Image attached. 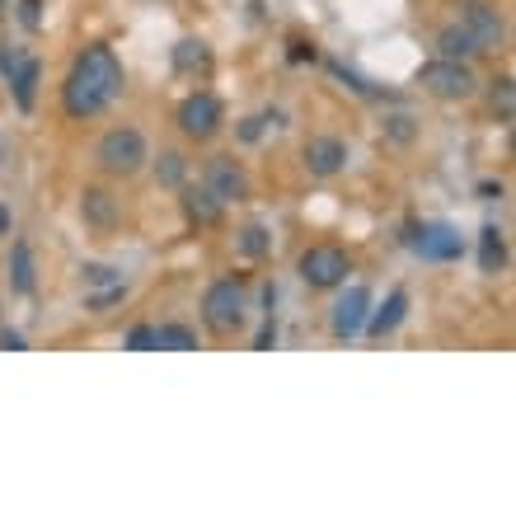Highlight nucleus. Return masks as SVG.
Listing matches in <instances>:
<instances>
[{"label": "nucleus", "mask_w": 516, "mask_h": 516, "mask_svg": "<svg viewBox=\"0 0 516 516\" xmlns=\"http://www.w3.org/2000/svg\"><path fill=\"white\" fill-rule=\"evenodd\" d=\"M244 310H249V296H244V282H235V277H221V282H212L207 287V296H202V319H207V329L221 338L240 334L244 329Z\"/></svg>", "instance_id": "nucleus-3"}, {"label": "nucleus", "mask_w": 516, "mask_h": 516, "mask_svg": "<svg viewBox=\"0 0 516 516\" xmlns=\"http://www.w3.org/2000/svg\"><path fill=\"white\" fill-rule=\"evenodd\" d=\"M296 273H301L305 287L334 291V287L348 282L352 258H348V249H338V244H310V249L301 254V263H296Z\"/></svg>", "instance_id": "nucleus-5"}, {"label": "nucleus", "mask_w": 516, "mask_h": 516, "mask_svg": "<svg viewBox=\"0 0 516 516\" xmlns=\"http://www.w3.org/2000/svg\"><path fill=\"white\" fill-rule=\"evenodd\" d=\"M174 71H183V76H202V71H212V52H207V43L183 38V43L174 47Z\"/></svg>", "instance_id": "nucleus-17"}, {"label": "nucleus", "mask_w": 516, "mask_h": 516, "mask_svg": "<svg viewBox=\"0 0 516 516\" xmlns=\"http://www.w3.org/2000/svg\"><path fill=\"white\" fill-rule=\"evenodd\" d=\"M0 348H10V352H24V338H19V334H0Z\"/></svg>", "instance_id": "nucleus-31"}, {"label": "nucleus", "mask_w": 516, "mask_h": 516, "mask_svg": "<svg viewBox=\"0 0 516 516\" xmlns=\"http://www.w3.org/2000/svg\"><path fill=\"white\" fill-rule=\"evenodd\" d=\"M287 57L296 61V66H301V61H315V43H291Z\"/></svg>", "instance_id": "nucleus-30"}, {"label": "nucleus", "mask_w": 516, "mask_h": 516, "mask_svg": "<svg viewBox=\"0 0 516 516\" xmlns=\"http://www.w3.org/2000/svg\"><path fill=\"white\" fill-rule=\"evenodd\" d=\"M366 310H371V291H366V287H352L348 296L334 305V319H329V324H334V338H343V343H348V338L362 334Z\"/></svg>", "instance_id": "nucleus-12"}, {"label": "nucleus", "mask_w": 516, "mask_h": 516, "mask_svg": "<svg viewBox=\"0 0 516 516\" xmlns=\"http://www.w3.org/2000/svg\"><path fill=\"white\" fill-rule=\"evenodd\" d=\"M122 94V61L118 52L108 43H94L85 47L76 61H71V71H66V85H61V108H66V118H99L113 99Z\"/></svg>", "instance_id": "nucleus-1"}, {"label": "nucleus", "mask_w": 516, "mask_h": 516, "mask_svg": "<svg viewBox=\"0 0 516 516\" xmlns=\"http://www.w3.org/2000/svg\"><path fill=\"white\" fill-rule=\"evenodd\" d=\"M127 348H132V352H151L155 348V324H137V329L127 334Z\"/></svg>", "instance_id": "nucleus-28"}, {"label": "nucleus", "mask_w": 516, "mask_h": 516, "mask_svg": "<svg viewBox=\"0 0 516 516\" xmlns=\"http://www.w3.org/2000/svg\"><path fill=\"white\" fill-rule=\"evenodd\" d=\"M207 188H212V198L216 202H244L249 198V174H244L240 169V160H235V155H212V160H207Z\"/></svg>", "instance_id": "nucleus-7"}, {"label": "nucleus", "mask_w": 516, "mask_h": 516, "mask_svg": "<svg viewBox=\"0 0 516 516\" xmlns=\"http://www.w3.org/2000/svg\"><path fill=\"white\" fill-rule=\"evenodd\" d=\"M94 160H99V169H104V174H113V179H132V174H141V169H146L151 146H146V137H141L137 127H113V132H104V141H99Z\"/></svg>", "instance_id": "nucleus-2"}, {"label": "nucleus", "mask_w": 516, "mask_h": 516, "mask_svg": "<svg viewBox=\"0 0 516 516\" xmlns=\"http://www.w3.org/2000/svg\"><path fill=\"white\" fill-rule=\"evenodd\" d=\"M118 301H127V282H108V287H90V291H85V310H94V315L113 310Z\"/></svg>", "instance_id": "nucleus-21"}, {"label": "nucleus", "mask_w": 516, "mask_h": 516, "mask_svg": "<svg viewBox=\"0 0 516 516\" xmlns=\"http://www.w3.org/2000/svg\"><path fill=\"white\" fill-rule=\"evenodd\" d=\"M10 277H15L19 296H29L33 291V249L24 240H15V249H10Z\"/></svg>", "instance_id": "nucleus-19"}, {"label": "nucleus", "mask_w": 516, "mask_h": 516, "mask_svg": "<svg viewBox=\"0 0 516 516\" xmlns=\"http://www.w3.org/2000/svg\"><path fill=\"white\" fill-rule=\"evenodd\" d=\"M437 52L451 61H470V57H479L484 47L474 43V33L465 29V24H446V29L437 33Z\"/></svg>", "instance_id": "nucleus-15"}, {"label": "nucleus", "mask_w": 516, "mask_h": 516, "mask_svg": "<svg viewBox=\"0 0 516 516\" xmlns=\"http://www.w3.org/2000/svg\"><path fill=\"white\" fill-rule=\"evenodd\" d=\"M268 122H282V113H258V118H244L240 122V141H258Z\"/></svg>", "instance_id": "nucleus-27"}, {"label": "nucleus", "mask_w": 516, "mask_h": 516, "mask_svg": "<svg viewBox=\"0 0 516 516\" xmlns=\"http://www.w3.org/2000/svg\"><path fill=\"white\" fill-rule=\"evenodd\" d=\"M493 113H498L502 122H512V76L493 80Z\"/></svg>", "instance_id": "nucleus-25"}, {"label": "nucleus", "mask_w": 516, "mask_h": 516, "mask_svg": "<svg viewBox=\"0 0 516 516\" xmlns=\"http://www.w3.org/2000/svg\"><path fill=\"white\" fill-rule=\"evenodd\" d=\"M385 137L399 141V146H409V141L418 137V122H413L409 113H395V118H385Z\"/></svg>", "instance_id": "nucleus-24"}, {"label": "nucleus", "mask_w": 516, "mask_h": 516, "mask_svg": "<svg viewBox=\"0 0 516 516\" xmlns=\"http://www.w3.org/2000/svg\"><path fill=\"white\" fill-rule=\"evenodd\" d=\"M179 202H183L188 226H216L221 212H226V202H216L207 183H179Z\"/></svg>", "instance_id": "nucleus-11"}, {"label": "nucleus", "mask_w": 516, "mask_h": 516, "mask_svg": "<svg viewBox=\"0 0 516 516\" xmlns=\"http://www.w3.org/2000/svg\"><path fill=\"white\" fill-rule=\"evenodd\" d=\"M19 19H24V29H38L43 24V0H19Z\"/></svg>", "instance_id": "nucleus-29"}, {"label": "nucleus", "mask_w": 516, "mask_h": 516, "mask_svg": "<svg viewBox=\"0 0 516 516\" xmlns=\"http://www.w3.org/2000/svg\"><path fill=\"white\" fill-rule=\"evenodd\" d=\"M479 268L484 273H502L507 268V244H502L498 226H484V235H479Z\"/></svg>", "instance_id": "nucleus-18"}, {"label": "nucleus", "mask_w": 516, "mask_h": 516, "mask_svg": "<svg viewBox=\"0 0 516 516\" xmlns=\"http://www.w3.org/2000/svg\"><path fill=\"white\" fill-rule=\"evenodd\" d=\"M301 155H305V169H310L315 179H334L338 169L348 165V146L338 137H310Z\"/></svg>", "instance_id": "nucleus-9"}, {"label": "nucleus", "mask_w": 516, "mask_h": 516, "mask_svg": "<svg viewBox=\"0 0 516 516\" xmlns=\"http://www.w3.org/2000/svg\"><path fill=\"white\" fill-rule=\"evenodd\" d=\"M240 254L244 258H268L273 254V235H268V226H244L240 230Z\"/></svg>", "instance_id": "nucleus-23"}, {"label": "nucleus", "mask_w": 516, "mask_h": 516, "mask_svg": "<svg viewBox=\"0 0 516 516\" xmlns=\"http://www.w3.org/2000/svg\"><path fill=\"white\" fill-rule=\"evenodd\" d=\"M404 310H409V296H404V291H390V296H385V305H380V310H366V324H362V334H371V338H385V334H395L399 324H404Z\"/></svg>", "instance_id": "nucleus-14"}, {"label": "nucleus", "mask_w": 516, "mask_h": 516, "mask_svg": "<svg viewBox=\"0 0 516 516\" xmlns=\"http://www.w3.org/2000/svg\"><path fill=\"white\" fill-rule=\"evenodd\" d=\"M460 24L474 33V43H479V47H498L502 38H507L502 15L493 10V5H484V0H465V15H460Z\"/></svg>", "instance_id": "nucleus-10"}, {"label": "nucleus", "mask_w": 516, "mask_h": 516, "mask_svg": "<svg viewBox=\"0 0 516 516\" xmlns=\"http://www.w3.org/2000/svg\"><path fill=\"white\" fill-rule=\"evenodd\" d=\"M155 179L165 183V188H179V183L188 179V160H183L179 151H160V160H155Z\"/></svg>", "instance_id": "nucleus-22"}, {"label": "nucleus", "mask_w": 516, "mask_h": 516, "mask_svg": "<svg viewBox=\"0 0 516 516\" xmlns=\"http://www.w3.org/2000/svg\"><path fill=\"white\" fill-rule=\"evenodd\" d=\"M0 235H10V212L0 207Z\"/></svg>", "instance_id": "nucleus-32"}, {"label": "nucleus", "mask_w": 516, "mask_h": 516, "mask_svg": "<svg viewBox=\"0 0 516 516\" xmlns=\"http://www.w3.org/2000/svg\"><path fill=\"white\" fill-rule=\"evenodd\" d=\"M409 244L418 249V258H427V263H456V258L465 254V240H460V230H451V226L413 230Z\"/></svg>", "instance_id": "nucleus-8"}, {"label": "nucleus", "mask_w": 516, "mask_h": 516, "mask_svg": "<svg viewBox=\"0 0 516 516\" xmlns=\"http://www.w3.org/2000/svg\"><path fill=\"white\" fill-rule=\"evenodd\" d=\"M80 216L90 230H113L118 226V198L108 188H85L80 193Z\"/></svg>", "instance_id": "nucleus-13"}, {"label": "nucleus", "mask_w": 516, "mask_h": 516, "mask_svg": "<svg viewBox=\"0 0 516 516\" xmlns=\"http://www.w3.org/2000/svg\"><path fill=\"white\" fill-rule=\"evenodd\" d=\"M155 348L193 352L198 348V334H193V329H183V324H155Z\"/></svg>", "instance_id": "nucleus-20"}, {"label": "nucleus", "mask_w": 516, "mask_h": 516, "mask_svg": "<svg viewBox=\"0 0 516 516\" xmlns=\"http://www.w3.org/2000/svg\"><path fill=\"white\" fill-rule=\"evenodd\" d=\"M0 5H5V0H0ZM0 15H5V10H0Z\"/></svg>", "instance_id": "nucleus-33"}, {"label": "nucleus", "mask_w": 516, "mask_h": 516, "mask_svg": "<svg viewBox=\"0 0 516 516\" xmlns=\"http://www.w3.org/2000/svg\"><path fill=\"white\" fill-rule=\"evenodd\" d=\"M418 85H423L432 99H446V104H460V99H470L479 90V76L470 71V61H451V57H437L427 61L423 71H418Z\"/></svg>", "instance_id": "nucleus-4"}, {"label": "nucleus", "mask_w": 516, "mask_h": 516, "mask_svg": "<svg viewBox=\"0 0 516 516\" xmlns=\"http://www.w3.org/2000/svg\"><path fill=\"white\" fill-rule=\"evenodd\" d=\"M80 277H85V291H90V287H108V282H122L118 268H108V263H85V268H80Z\"/></svg>", "instance_id": "nucleus-26"}, {"label": "nucleus", "mask_w": 516, "mask_h": 516, "mask_svg": "<svg viewBox=\"0 0 516 516\" xmlns=\"http://www.w3.org/2000/svg\"><path fill=\"white\" fill-rule=\"evenodd\" d=\"M221 122H226V108H221V99L207 90L198 94H188L179 104V127H183V137H193V141H212L216 132H221Z\"/></svg>", "instance_id": "nucleus-6"}, {"label": "nucleus", "mask_w": 516, "mask_h": 516, "mask_svg": "<svg viewBox=\"0 0 516 516\" xmlns=\"http://www.w3.org/2000/svg\"><path fill=\"white\" fill-rule=\"evenodd\" d=\"M38 80H43V66H38V57H24L19 61L15 80H10V90H15V104L24 108V113H33V99H38Z\"/></svg>", "instance_id": "nucleus-16"}]
</instances>
